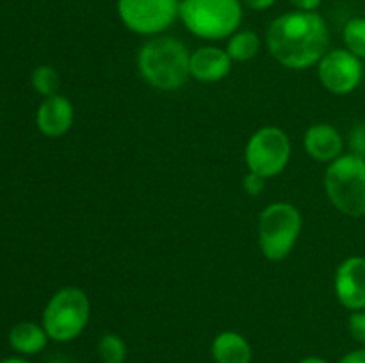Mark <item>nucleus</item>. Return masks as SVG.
<instances>
[{
  "mask_svg": "<svg viewBox=\"0 0 365 363\" xmlns=\"http://www.w3.org/2000/svg\"><path fill=\"white\" fill-rule=\"evenodd\" d=\"M328 45L330 31L317 11H289L274 18L266 31L271 57L292 71L317 66Z\"/></svg>",
  "mask_w": 365,
  "mask_h": 363,
  "instance_id": "obj_1",
  "label": "nucleus"
},
{
  "mask_svg": "<svg viewBox=\"0 0 365 363\" xmlns=\"http://www.w3.org/2000/svg\"><path fill=\"white\" fill-rule=\"evenodd\" d=\"M191 52L184 41L175 36H155L141 45L135 57L143 80L159 91H177L191 78Z\"/></svg>",
  "mask_w": 365,
  "mask_h": 363,
  "instance_id": "obj_2",
  "label": "nucleus"
},
{
  "mask_svg": "<svg viewBox=\"0 0 365 363\" xmlns=\"http://www.w3.org/2000/svg\"><path fill=\"white\" fill-rule=\"evenodd\" d=\"M245 6L241 0H180V18L195 38L205 41L228 39L241 28Z\"/></svg>",
  "mask_w": 365,
  "mask_h": 363,
  "instance_id": "obj_3",
  "label": "nucleus"
},
{
  "mask_svg": "<svg viewBox=\"0 0 365 363\" xmlns=\"http://www.w3.org/2000/svg\"><path fill=\"white\" fill-rule=\"evenodd\" d=\"M91 319V301L81 287L68 285L50 295L41 313V324L52 342L66 344L84 333Z\"/></svg>",
  "mask_w": 365,
  "mask_h": 363,
  "instance_id": "obj_4",
  "label": "nucleus"
},
{
  "mask_svg": "<svg viewBox=\"0 0 365 363\" xmlns=\"http://www.w3.org/2000/svg\"><path fill=\"white\" fill-rule=\"evenodd\" d=\"M303 216L289 201L269 203L259 216L257 237L260 253L269 262H284L299 241Z\"/></svg>",
  "mask_w": 365,
  "mask_h": 363,
  "instance_id": "obj_5",
  "label": "nucleus"
},
{
  "mask_svg": "<svg viewBox=\"0 0 365 363\" xmlns=\"http://www.w3.org/2000/svg\"><path fill=\"white\" fill-rule=\"evenodd\" d=\"M324 192L331 205L348 217L365 216V159L344 153L328 164Z\"/></svg>",
  "mask_w": 365,
  "mask_h": 363,
  "instance_id": "obj_6",
  "label": "nucleus"
},
{
  "mask_svg": "<svg viewBox=\"0 0 365 363\" xmlns=\"http://www.w3.org/2000/svg\"><path fill=\"white\" fill-rule=\"evenodd\" d=\"M292 142L287 132L274 125H266L250 135L245 148V162L248 171L271 178L278 177L291 162Z\"/></svg>",
  "mask_w": 365,
  "mask_h": 363,
  "instance_id": "obj_7",
  "label": "nucleus"
},
{
  "mask_svg": "<svg viewBox=\"0 0 365 363\" xmlns=\"http://www.w3.org/2000/svg\"><path fill=\"white\" fill-rule=\"evenodd\" d=\"M116 11L128 31L155 38L180 18V0H116Z\"/></svg>",
  "mask_w": 365,
  "mask_h": 363,
  "instance_id": "obj_8",
  "label": "nucleus"
},
{
  "mask_svg": "<svg viewBox=\"0 0 365 363\" xmlns=\"http://www.w3.org/2000/svg\"><path fill=\"white\" fill-rule=\"evenodd\" d=\"M317 78L328 93L346 96L364 80V60L346 48H331L317 63Z\"/></svg>",
  "mask_w": 365,
  "mask_h": 363,
  "instance_id": "obj_9",
  "label": "nucleus"
},
{
  "mask_svg": "<svg viewBox=\"0 0 365 363\" xmlns=\"http://www.w3.org/2000/svg\"><path fill=\"white\" fill-rule=\"evenodd\" d=\"M334 292L341 306L349 312L365 310V256L342 260L334 274Z\"/></svg>",
  "mask_w": 365,
  "mask_h": 363,
  "instance_id": "obj_10",
  "label": "nucleus"
},
{
  "mask_svg": "<svg viewBox=\"0 0 365 363\" xmlns=\"http://www.w3.org/2000/svg\"><path fill=\"white\" fill-rule=\"evenodd\" d=\"M73 103L61 93L43 98L36 110V127L48 139H59L66 135L73 127Z\"/></svg>",
  "mask_w": 365,
  "mask_h": 363,
  "instance_id": "obj_11",
  "label": "nucleus"
},
{
  "mask_svg": "<svg viewBox=\"0 0 365 363\" xmlns=\"http://www.w3.org/2000/svg\"><path fill=\"white\" fill-rule=\"evenodd\" d=\"M346 139L331 123H314L303 134V149L316 162L330 164L344 155Z\"/></svg>",
  "mask_w": 365,
  "mask_h": 363,
  "instance_id": "obj_12",
  "label": "nucleus"
},
{
  "mask_svg": "<svg viewBox=\"0 0 365 363\" xmlns=\"http://www.w3.org/2000/svg\"><path fill=\"white\" fill-rule=\"evenodd\" d=\"M232 64L234 60L230 59L227 50L214 45H203L191 52L189 73L200 84H216L230 75Z\"/></svg>",
  "mask_w": 365,
  "mask_h": 363,
  "instance_id": "obj_13",
  "label": "nucleus"
},
{
  "mask_svg": "<svg viewBox=\"0 0 365 363\" xmlns=\"http://www.w3.org/2000/svg\"><path fill=\"white\" fill-rule=\"evenodd\" d=\"M7 342L18 356L29 358V356H36L45 351L50 338L43 324L34 322V320H21L9 330Z\"/></svg>",
  "mask_w": 365,
  "mask_h": 363,
  "instance_id": "obj_14",
  "label": "nucleus"
},
{
  "mask_svg": "<svg viewBox=\"0 0 365 363\" xmlns=\"http://www.w3.org/2000/svg\"><path fill=\"white\" fill-rule=\"evenodd\" d=\"M210 354L216 363H252L253 347L245 335L228 330L214 337Z\"/></svg>",
  "mask_w": 365,
  "mask_h": 363,
  "instance_id": "obj_15",
  "label": "nucleus"
},
{
  "mask_svg": "<svg viewBox=\"0 0 365 363\" xmlns=\"http://www.w3.org/2000/svg\"><path fill=\"white\" fill-rule=\"evenodd\" d=\"M260 38L255 31L239 28L227 39V53L234 63H248L260 52Z\"/></svg>",
  "mask_w": 365,
  "mask_h": 363,
  "instance_id": "obj_16",
  "label": "nucleus"
},
{
  "mask_svg": "<svg viewBox=\"0 0 365 363\" xmlns=\"http://www.w3.org/2000/svg\"><path fill=\"white\" fill-rule=\"evenodd\" d=\"M31 85L43 98L57 95L61 88L59 71L50 64H41V66L34 68V71L31 73Z\"/></svg>",
  "mask_w": 365,
  "mask_h": 363,
  "instance_id": "obj_17",
  "label": "nucleus"
},
{
  "mask_svg": "<svg viewBox=\"0 0 365 363\" xmlns=\"http://www.w3.org/2000/svg\"><path fill=\"white\" fill-rule=\"evenodd\" d=\"M96 354L102 359V363H125L128 356V347L120 335L106 333L96 344Z\"/></svg>",
  "mask_w": 365,
  "mask_h": 363,
  "instance_id": "obj_18",
  "label": "nucleus"
},
{
  "mask_svg": "<svg viewBox=\"0 0 365 363\" xmlns=\"http://www.w3.org/2000/svg\"><path fill=\"white\" fill-rule=\"evenodd\" d=\"M344 48L365 60V16H355L346 21L342 28Z\"/></svg>",
  "mask_w": 365,
  "mask_h": 363,
  "instance_id": "obj_19",
  "label": "nucleus"
},
{
  "mask_svg": "<svg viewBox=\"0 0 365 363\" xmlns=\"http://www.w3.org/2000/svg\"><path fill=\"white\" fill-rule=\"evenodd\" d=\"M346 144H348L349 153L365 159V123H356L355 127L349 130Z\"/></svg>",
  "mask_w": 365,
  "mask_h": 363,
  "instance_id": "obj_20",
  "label": "nucleus"
},
{
  "mask_svg": "<svg viewBox=\"0 0 365 363\" xmlns=\"http://www.w3.org/2000/svg\"><path fill=\"white\" fill-rule=\"evenodd\" d=\"M348 330H349V335L353 337V340L365 345V310L349 312Z\"/></svg>",
  "mask_w": 365,
  "mask_h": 363,
  "instance_id": "obj_21",
  "label": "nucleus"
},
{
  "mask_svg": "<svg viewBox=\"0 0 365 363\" xmlns=\"http://www.w3.org/2000/svg\"><path fill=\"white\" fill-rule=\"evenodd\" d=\"M266 185H267V178L260 177V174L257 173H252V171H248L245 180H242V187H245L246 194L250 196H260L264 191H266Z\"/></svg>",
  "mask_w": 365,
  "mask_h": 363,
  "instance_id": "obj_22",
  "label": "nucleus"
},
{
  "mask_svg": "<svg viewBox=\"0 0 365 363\" xmlns=\"http://www.w3.org/2000/svg\"><path fill=\"white\" fill-rule=\"evenodd\" d=\"M296 11H317L323 4V0H289Z\"/></svg>",
  "mask_w": 365,
  "mask_h": 363,
  "instance_id": "obj_23",
  "label": "nucleus"
},
{
  "mask_svg": "<svg viewBox=\"0 0 365 363\" xmlns=\"http://www.w3.org/2000/svg\"><path fill=\"white\" fill-rule=\"evenodd\" d=\"M339 363H365V347L353 349V351L346 352Z\"/></svg>",
  "mask_w": 365,
  "mask_h": 363,
  "instance_id": "obj_24",
  "label": "nucleus"
},
{
  "mask_svg": "<svg viewBox=\"0 0 365 363\" xmlns=\"http://www.w3.org/2000/svg\"><path fill=\"white\" fill-rule=\"evenodd\" d=\"M242 6L252 11H267L277 4V0H241Z\"/></svg>",
  "mask_w": 365,
  "mask_h": 363,
  "instance_id": "obj_25",
  "label": "nucleus"
},
{
  "mask_svg": "<svg viewBox=\"0 0 365 363\" xmlns=\"http://www.w3.org/2000/svg\"><path fill=\"white\" fill-rule=\"evenodd\" d=\"M0 363H32V362H29L25 356H9V358L0 359Z\"/></svg>",
  "mask_w": 365,
  "mask_h": 363,
  "instance_id": "obj_26",
  "label": "nucleus"
},
{
  "mask_svg": "<svg viewBox=\"0 0 365 363\" xmlns=\"http://www.w3.org/2000/svg\"><path fill=\"white\" fill-rule=\"evenodd\" d=\"M298 363H330V362L324 358H321V356H307V358L299 359Z\"/></svg>",
  "mask_w": 365,
  "mask_h": 363,
  "instance_id": "obj_27",
  "label": "nucleus"
}]
</instances>
